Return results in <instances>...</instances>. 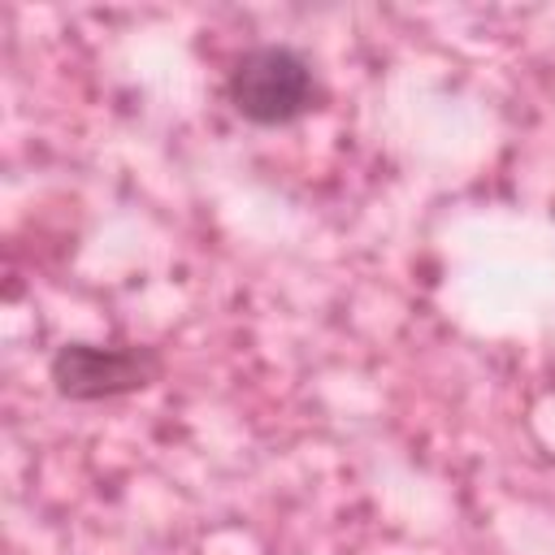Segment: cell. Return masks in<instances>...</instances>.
<instances>
[{
    "label": "cell",
    "instance_id": "1",
    "mask_svg": "<svg viewBox=\"0 0 555 555\" xmlns=\"http://www.w3.org/2000/svg\"><path fill=\"white\" fill-rule=\"evenodd\" d=\"M225 100L251 126H291L317 108L321 87L304 52L286 43H256L230 65Z\"/></svg>",
    "mask_w": 555,
    "mask_h": 555
},
{
    "label": "cell",
    "instance_id": "2",
    "mask_svg": "<svg viewBox=\"0 0 555 555\" xmlns=\"http://www.w3.org/2000/svg\"><path fill=\"white\" fill-rule=\"evenodd\" d=\"M160 373L165 360L152 347H100V343H65L48 364L52 390L69 403L121 399L147 390Z\"/></svg>",
    "mask_w": 555,
    "mask_h": 555
}]
</instances>
